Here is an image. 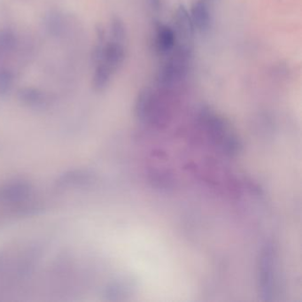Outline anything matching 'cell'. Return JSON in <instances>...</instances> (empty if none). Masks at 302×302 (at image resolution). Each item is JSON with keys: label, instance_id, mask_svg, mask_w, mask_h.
Masks as SVG:
<instances>
[{"label": "cell", "instance_id": "obj_6", "mask_svg": "<svg viewBox=\"0 0 302 302\" xmlns=\"http://www.w3.org/2000/svg\"><path fill=\"white\" fill-rule=\"evenodd\" d=\"M190 15L195 30L205 35L211 29L212 19L211 6L203 0H197L192 4Z\"/></svg>", "mask_w": 302, "mask_h": 302}, {"label": "cell", "instance_id": "obj_1", "mask_svg": "<svg viewBox=\"0 0 302 302\" xmlns=\"http://www.w3.org/2000/svg\"><path fill=\"white\" fill-rule=\"evenodd\" d=\"M198 120L210 139L224 153L237 156L242 152V140L224 117L209 107H204L198 114Z\"/></svg>", "mask_w": 302, "mask_h": 302}, {"label": "cell", "instance_id": "obj_11", "mask_svg": "<svg viewBox=\"0 0 302 302\" xmlns=\"http://www.w3.org/2000/svg\"><path fill=\"white\" fill-rule=\"evenodd\" d=\"M18 44L15 33L8 29H0V56L9 55Z\"/></svg>", "mask_w": 302, "mask_h": 302}, {"label": "cell", "instance_id": "obj_16", "mask_svg": "<svg viewBox=\"0 0 302 302\" xmlns=\"http://www.w3.org/2000/svg\"><path fill=\"white\" fill-rule=\"evenodd\" d=\"M149 7L153 13H159L162 8V0H148Z\"/></svg>", "mask_w": 302, "mask_h": 302}, {"label": "cell", "instance_id": "obj_15", "mask_svg": "<svg viewBox=\"0 0 302 302\" xmlns=\"http://www.w3.org/2000/svg\"><path fill=\"white\" fill-rule=\"evenodd\" d=\"M14 82V74L7 68H0V96L9 93Z\"/></svg>", "mask_w": 302, "mask_h": 302}, {"label": "cell", "instance_id": "obj_13", "mask_svg": "<svg viewBox=\"0 0 302 302\" xmlns=\"http://www.w3.org/2000/svg\"><path fill=\"white\" fill-rule=\"evenodd\" d=\"M109 36L111 40L124 43V44L126 43V28L124 22L120 18L113 17L111 19L110 25H109Z\"/></svg>", "mask_w": 302, "mask_h": 302}, {"label": "cell", "instance_id": "obj_14", "mask_svg": "<svg viewBox=\"0 0 302 302\" xmlns=\"http://www.w3.org/2000/svg\"><path fill=\"white\" fill-rule=\"evenodd\" d=\"M91 175L83 171H73L63 175L61 178L62 185H83L89 182Z\"/></svg>", "mask_w": 302, "mask_h": 302}, {"label": "cell", "instance_id": "obj_3", "mask_svg": "<svg viewBox=\"0 0 302 302\" xmlns=\"http://www.w3.org/2000/svg\"><path fill=\"white\" fill-rule=\"evenodd\" d=\"M277 286V253L272 243H267L260 252L258 264V287L263 300H272Z\"/></svg>", "mask_w": 302, "mask_h": 302}, {"label": "cell", "instance_id": "obj_10", "mask_svg": "<svg viewBox=\"0 0 302 302\" xmlns=\"http://www.w3.org/2000/svg\"><path fill=\"white\" fill-rule=\"evenodd\" d=\"M114 75V73L104 64H95L94 72L92 76V87L96 91H104L110 84L111 79Z\"/></svg>", "mask_w": 302, "mask_h": 302}, {"label": "cell", "instance_id": "obj_9", "mask_svg": "<svg viewBox=\"0 0 302 302\" xmlns=\"http://www.w3.org/2000/svg\"><path fill=\"white\" fill-rule=\"evenodd\" d=\"M18 96L19 100L30 107H42L47 101V97L45 92L36 88H23L19 91Z\"/></svg>", "mask_w": 302, "mask_h": 302}, {"label": "cell", "instance_id": "obj_4", "mask_svg": "<svg viewBox=\"0 0 302 302\" xmlns=\"http://www.w3.org/2000/svg\"><path fill=\"white\" fill-rule=\"evenodd\" d=\"M173 22L174 26L172 28L175 32L176 45L192 49L195 28L190 13L185 6L181 5L176 8Z\"/></svg>", "mask_w": 302, "mask_h": 302}, {"label": "cell", "instance_id": "obj_8", "mask_svg": "<svg viewBox=\"0 0 302 302\" xmlns=\"http://www.w3.org/2000/svg\"><path fill=\"white\" fill-rule=\"evenodd\" d=\"M31 192V186L24 182H16L5 185L0 189V198L8 202L23 200Z\"/></svg>", "mask_w": 302, "mask_h": 302}, {"label": "cell", "instance_id": "obj_2", "mask_svg": "<svg viewBox=\"0 0 302 302\" xmlns=\"http://www.w3.org/2000/svg\"><path fill=\"white\" fill-rule=\"evenodd\" d=\"M135 114L142 123L162 128L168 123V111L158 92L152 88H144L136 97Z\"/></svg>", "mask_w": 302, "mask_h": 302}, {"label": "cell", "instance_id": "obj_5", "mask_svg": "<svg viewBox=\"0 0 302 302\" xmlns=\"http://www.w3.org/2000/svg\"><path fill=\"white\" fill-rule=\"evenodd\" d=\"M125 44L109 39L105 43L101 50L98 61L95 64L102 63L107 66L114 74L120 68V66L123 65L125 59Z\"/></svg>", "mask_w": 302, "mask_h": 302}, {"label": "cell", "instance_id": "obj_7", "mask_svg": "<svg viewBox=\"0 0 302 302\" xmlns=\"http://www.w3.org/2000/svg\"><path fill=\"white\" fill-rule=\"evenodd\" d=\"M154 49L163 56L169 55L176 45L175 32L172 27L157 23L154 28Z\"/></svg>", "mask_w": 302, "mask_h": 302}, {"label": "cell", "instance_id": "obj_12", "mask_svg": "<svg viewBox=\"0 0 302 302\" xmlns=\"http://www.w3.org/2000/svg\"><path fill=\"white\" fill-rule=\"evenodd\" d=\"M45 27L49 35L52 36H59L63 33L64 21L58 13L52 12L46 16Z\"/></svg>", "mask_w": 302, "mask_h": 302}, {"label": "cell", "instance_id": "obj_17", "mask_svg": "<svg viewBox=\"0 0 302 302\" xmlns=\"http://www.w3.org/2000/svg\"><path fill=\"white\" fill-rule=\"evenodd\" d=\"M203 1H205V2H206V3L209 4V5H210V6H211L212 4L214 3V1H215V0H203Z\"/></svg>", "mask_w": 302, "mask_h": 302}]
</instances>
